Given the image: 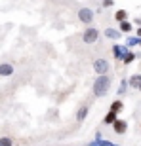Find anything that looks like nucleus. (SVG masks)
<instances>
[{"label": "nucleus", "mask_w": 141, "mask_h": 146, "mask_svg": "<svg viewBox=\"0 0 141 146\" xmlns=\"http://www.w3.org/2000/svg\"><path fill=\"white\" fill-rule=\"evenodd\" d=\"M109 89H111V76L109 74H101L93 80V86H92L93 97H97V99L105 97L109 93Z\"/></svg>", "instance_id": "1"}, {"label": "nucleus", "mask_w": 141, "mask_h": 146, "mask_svg": "<svg viewBox=\"0 0 141 146\" xmlns=\"http://www.w3.org/2000/svg\"><path fill=\"white\" fill-rule=\"evenodd\" d=\"M99 36H101V33H99L95 27H92V25H88L86 29H84V33H82V42L84 44H95L99 40Z\"/></svg>", "instance_id": "2"}, {"label": "nucleus", "mask_w": 141, "mask_h": 146, "mask_svg": "<svg viewBox=\"0 0 141 146\" xmlns=\"http://www.w3.org/2000/svg\"><path fill=\"white\" fill-rule=\"evenodd\" d=\"M93 17H95V11H93L92 8H88V6L78 8V21L80 23H84V25H92Z\"/></svg>", "instance_id": "3"}, {"label": "nucleus", "mask_w": 141, "mask_h": 146, "mask_svg": "<svg viewBox=\"0 0 141 146\" xmlns=\"http://www.w3.org/2000/svg\"><path fill=\"white\" fill-rule=\"evenodd\" d=\"M92 68H93V72H95V76L109 74V72H111V65H109V61H107V59H101V57L93 61Z\"/></svg>", "instance_id": "4"}, {"label": "nucleus", "mask_w": 141, "mask_h": 146, "mask_svg": "<svg viewBox=\"0 0 141 146\" xmlns=\"http://www.w3.org/2000/svg\"><path fill=\"white\" fill-rule=\"evenodd\" d=\"M128 49H130V48H128L126 44H124V46H122V44H113L111 51H113V57L116 61H122V57H124V53L128 51Z\"/></svg>", "instance_id": "5"}, {"label": "nucleus", "mask_w": 141, "mask_h": 146, "mask_svg": "<svg viewBox=\"0 0 141 146\" xmlns=\"http://www.w3.org/2000/svg\"><path fill=\"white\" fill-rule=\"evenodd\" d=\"M113 131L116 133V135H124L126 131H128V121L118 118V119H116V121L113 123Z\"/></svg>", "instance_id": "6"}, {"label": "nucleus", "mask_w": 141, "mask_h": 146, "mask_svg": "<svg viewBox=\"0 0 141 146\" xmlns=\"http://www.w3.org/2000/svg\"><path fill=\"white\" fill-rule=\"evenodd\" d=\"M103 36L109 38V40H114V42H116V40H120V38H122V33H120L118 29H111V27H107V29L103 31Z\"/></svg>", "instance_id": "7"}, {"label": "nucleus", "mask_w": 141, "mask_h": 146, "mask_svg": "<svg viewBox=\"0 0 141 146\" xmlns=\"http://www.w3.org/2000/svg\"><path fill=\"white\" fill-rule=\"evenodd\" d=\"M13 72H15V68L11 63H0V76L2 78H10Z\"/></svg>", "instance_id": "8"}, {"label": "nucleus", "mask_w": 141, "mask_h": 146, "mask_svg": "<svg viewBox=\"0 0 141 146\" xmlns=\"http://www.w3.org/2000/svg\"><path fill=\"white\" fill-rule=\"evenodd\" d=\"M88 114H90V106H88V104L80 106V108L76 110V121H78V123H82V121L88 118Z\"/></svg>", "instance_id": "9"}, {"label": "nucleus", "mask_w": 141, "mask_h": 146, "mask_svg": "<svg viewBox=\"0 0 141 146\" xmlns=\"http://www.w3.org/2000/svg\"><path fill=\"white\" fill-rule=\"evenodd\" d=\"M118 31L122 34H130L132 31H134V23L128 19V21H122V23H118Z\"/></svg>", "instance_id": "10"}, {"label": "nucleus", "mask_w": 141, "mask_h": 146, "mask_svg": "<svg viewBox=\"0 0 141 146\" xmlns=\"http://www.w3.org/2000/svg\"><path fill=\"white\" fill-rule=\"evenodd\" d=\"M116 119H118V114L113 112V110H109V112L105 114V118H103V123H105V125H113Z\"/></svg>", "instance_id": "11"}, {"label": "nucleus", "mask_w": 141, "mask_h": 146, "mask_svg": "<svg viewBox=\"0 0 141 146\" xmlns=\"http://www.w3.org/2000/svg\"><path fill=\"white\" fill-rule=\"evenodd\" d=\"M109 110H113V112L120 114V112H122V110H124V103H122L120 99H114L113 103H111V106H109Z\"/></svg>", "instance_id": "12"}, {"label": "nucleus", "mask_w": 141, "mask_h": 146, "mask_svg": "<svg viewBox=\"0 0 141 146\" xmlns=\"http://www.w3.org/2000/svg\"><path fill=\"white\" fill-rule=\"evenodd\" d=\"M114 21L116 23H122V21H128V11L122 8V10H116L114 11Z\"/></svg>", "instance_id": "13"}, {"label": "nucleus", "mask_w": 141, "mask_h": 146, "mask_svg": "<svg viewBox=\"0 0 141 146\" xmlns=\"http://www.w3.org/2000/svg\"><path fill=\"white\" fill-rule=\"evenodd\" d=\"M128 82H130V87H132V89H139V86H141V74L130 76V78H128Z\"/></svg>", "instance_id": "14"}, {"label": "nucleus", "mask_w": 141, "mask_h": 146, "mask_svg": "<svg viewBox=\"0 0 141 146\" xmlns=\"http://www.w3.org/2000/svg\"><path fill=\"white\" fill-rule=\"evenodd\" d=\"M136 57H137V55L134 53L132 49H128V51L124 53V57H122V63H124V66H126V65H132V63L136 61Z\"/></svg>", "instance_id": "15"}, {"label": "nucleus", "mask_w": 141, "mask_h": 146, "mask_svg": "<svg viewBox=\"0 0 141 146\" xmlns=\"http://www.w3.org/2000/svg\"><path fill=\"white\" fill-rule=\"evenodd\" d=\"M128 87H130V82H128V80H120V86H118V91H116V95H118V97L126 95Z\"/></svg>", "instance_id": "16"}, {"label": "nucleus", "mask_w": 141, "mask_h": 146, "mask_svg": "<svg viewBox=\"0 0 141 146\" xmlns=\"http://www.w3.org/2000/svg\"><path fill=\"white\" fill-rule=\"evenodd\" d=\"M139 40H141L139 36H128L126 38V46L128 48H136V46H139Z\"/></svg>", "instance_id": "17"}, {"label": "nucleus", "mask_w": 141, "mask_h": 146, "mask_svg": "<svg viewBox=\"0 0 141 146\" xmlns=\"http://www.w3.org/2000/svg\"><path fill=\"white\" fill-rule=\"evenodd\" d=\"M0 146H13V139L11 137H0Z\"/></svg>", "instance_id": "18"}, {"label": "nucleus", "mask_w": 141, "mask_h": 146, "mask_svg": "<svg viewBox=\"0 0 141 146\" xmlns=\"http://www.w3.org/2000/svg\"><path fill=\"white\" fill-rule=\"evenodd\" d=\"M114 0H101V8H113Z\"/></svg>", "instance_id": "19"}, {"label": "nucleus", "mask_w": 141, "mask_h": 146, "mask_svg": "<svg viewBox=\"0 0 141 146\" xmlns=\"http://www.w3.org/2000/svg\"><path fill=\"white\" fill-rule=\"evenodd\" d=\"M134 25H136V27H141V17H137V19H134Z\"/></svg>", "instance_id": "20"}, {"label": "nucleus", "mask_w": 141, "mask_h": 146, "mask_svg": "<svg viewBox=\"0 0 141 146\" xmlns=\"http://www.w3.org/2000/svg\"><path fill=\"white\" fill-rule=\"evenodd\" d=\"M136 36H139V38H141V27H137V31H136Z\"/></svg>", "instance_id": "21"}, {"label": "nucleus", "mask_w": 141, "mask_h": 146, "mask_svg": "<svg viewBox=\"0 0 141 146\" xmlns=\"http://www.w3.org/2000/svg\"><path fill=\"white\" fill-rule=\"evenodd\" d=\"M105 146H116V144H113L111 141H105Z\"/></svg>", "instance_id": "22"}, {"label": "nucleus", "mask_w": 141, "mask_h": 146, "mask_svg": "<svg viewBox=\"0 0 141 146\" xmlns=\"http://www.w3.org/2000/svg\"><path fill=\"white\" fill-rule=\"evenodd\" d=\"M137 91H139V93H141V86H139V89H137Z\"/></svg>", "instance_id": "23"}, {"label": "nucleus", "mask_w": 141, "mask_h": 146, "mask_svg": "<svg viewBox=\"0 0 141 146\" xmlns=\"http://www.w3.org/2000/svg\"><path fill=\"white\" fill-rule=\"evenodd\" d=\"M139 49H141V40H139Z\"/></svg>", "instance_id": "24"}, {"label": "nucleus", "mask_w": 141, "mask_h": 146, "mask_svg": "<svg viewBox=\"0 0 141 146\" xmlns=\"http://www.w3.org/2000/svg\"><path fill=\"white\" fill-rule=\"evenodd\" d=\"M139 129H141V123H139Z\"/></svg>", "instance_id": "25"}]
</instances>
